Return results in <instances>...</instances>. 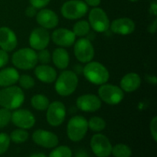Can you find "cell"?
Returning a JSON list of instances; mask_svg holds the SVG:
<instances>
[{
	"label": "cell",
	"instance_id": "cell-1",
	"mask_svg": "<svg viewBox=\"0 0 157 157\" xmlns=\"http://www.w3.org/2000/svg\"><path fill=\"white\" fill-rule=\"evenodd\" d=\"M25 101V94L21 87L9 86L0 90V106L9 110L21 107Z\"/></svg>",
	"mask_w": 157,
	"mask_h": 157
},
{
	"label": "cell",
	"instance_id": "cell-2",
	"mask_svg": "<svg viewBox=\"0 0 157 157\" xmlns=\"http://www.w3.org/2000/svg\"><path fill=\"white\" fill-rule=\"evenodd\" d=\"M84 77L89 82L96 85L106 84L110 78V74L107 67L100 62L90 61L84 67Z\"/></svg>",
	"mask_w": 157,
	"mask_h": 157
},
{
	"label": "cell",
	"instance_id": "cell-3",
	"mask_svg": "<svg viewBox=\"0 0 157 157\" xmlns=\"http://www.w3.org/2000/svg\"><path fill=\"white\" fill-rule=\"evenodd\" d=\"M78 85V78L71 71H64L60 74L55 83V90L60 96L67 97L76 90Z\"/></svg>",
	"mask_w": 157,
	"mask_h": 157
},
{
	"label": "cell",
	"instance_id": "cell-4",
	"mask_svg": "<svg viewBox=\"0 0 157 157\" xmlns=\"http://www.w3.org/2000/svg\"><path fill=\"white\" fill-rule=\"evenodd\" d=\"M12 62L17 68L30 70L34 68L38 62L37 53L34 49L29 48L19 49L12 55Z\"/></svg>",
	"mask_w": 157,
	"mask_h": 157
},
{
	"label": "cell",
	"instance_id": "cell-5",
	"mask_svg": "<svg viewBox=\"0 0 157 157\" xmlns=\"http://www.w3.org/2000/svg\"><path fill=\"white\" fill-rule=\"evenodd\" d=\"M88 130L87 121L80 115L73 117L69 120L67 126V134L73 142H79L85 136Z\"/></svg>",
	"mask_w": 157,
	"mask_h": 157
},
{
	"label": "cell",
	"instance_id": "cell-6",
	"mask_svg": "<svg viewBox=\"0 0 157 157\" xmlns=\"http://www.w3.org/2000/svg\"><path fill=\"white\" fill-rule=\"evenodd\" d=\"M88 11L87 3L81 0H70L63 4L61 9L63 17L69 20H75L84 17Z\"/></svg>",
	"mask_w": 157,
	"mask_h": 157
},
{
	"label": "cell",
	"instance_id": "cell-7",
	"mask_svg": "<svg viewBox=\"0 0 157 157\" xmlns=\"http://www.w3.org/2000/svg\"><path fill=\"white\" fill-rule=\"evenodd\" d=\"M100 99L110 105H117L123 101L124 93L120 87L110 84H104L98 89Z\"/></svg>",
	"mask_w": 157,
	"mask_h": 157
},
{
	"label": "cell",
	"instance_id": "cell-8",
	"mask_svg": "<svg viewBox=\"0 0 157 157\" xmlns=\"http://www.w3.org/2000/svg\"><path fill=\"white\" fill-rule=\"evenodd\" d=\"M90 26L97 32H107L110 27V21L107 13L101 8H94L88 16Z\"/></svg>",
	"mask_w": 157,
	"mask_h": 157
},
{
	"label": "cell",
	"instance_id": "cell-9",
	"mask_svg": "<svg viewBox=\"0 0 157 157\" xmlns=\"http://www.w3.org/2000/svg\"><path fill=\"white\" fill-rule=\"evenodd\" d=\"M74 53L80 62L88 63L94 57V48L89 39L80 38L75 42Z\"/></svg>",
	"mask_w": 157,
	"mask_h": 157
},
{
	"label": "cell",
	"instance_id": "cell-10",
	"mask_svg": "<svg viewBox=\"0 0 157 157\" xmlns=\"http://www.w3.org/2000/svg\"><path fill=\"white\" fill-rule=\"evenodd\" d=\"M66 117L65 106L61 101H54L47 108L46 119L52 127H58L64 121Z\"/></svg>",
	"mask_w": 157,
	"mask_h": 157
},
{
	"label": "cell",
	"instance_id": "cell-11",
	"mask_svg": "<svg viewBox=\"0 0 157 157\" xmlns=\"http://www.w3.org/2000/svg\"><path fill=\"white\" fill-rule=\"evenodd\" d=\"M90 147L96 156L108 157L112 151V145L108 138L104 134L97 133L90 140Z\"/></svg>",
	"mask_w": 157,
	"mask_h": 157
},
{
	"label": "cell",
	"instance_id": "cell-12",
	"mask_svg": "<svg viewBox=\"0 0 157 157\" xmlns=\"http://www.w3.org/2000/svg\"><path fill=\"white\" fill-rule=\"evenodd\" d=\"M50 42V34L47 29L38 27L34 29L29 36V44L34 50H42Z\"/></svg>",
	"mask_w": 157,
	"mask_h": 157
},
{
	"label": "cell",
	"instance_id": "cell-13",
	"mask_svg": "<svg viewBox=\"0 0 157 157\" xmlns=\"http://www.w3.org/2000/svg\"><path fill=\"white\" fill-rule=\"evenodd\" d=\"M11 121L17 127L24 130L31 129L35 124V118L33 113L25 109L15 110L12 113Z\"/></svg>",
	"mask_w": 157,
	"mask_h": 157
},
{
	"label": "cell",
	"instance_id": "cell-14",
	"mask_svg": "<svg viewBox=\"0 0 157 157\" xmlns=\"http://www.w3.org/2000/svg\"><path fill=\"white\" fill-rule=\"evenodd\" d=\"M32 140L37 145L48 149L57 147L59 142L56 134L41 129L36 130L32 133Z\"/></svg>",
	"mask_w": 157,
	"mask_h": 157
},
{
	"label": "cell",
	"instance_id": "cell-15",
	"mask_svg": "<svg viewBox=\"0 0 157 157\" xmlns=\"http://www.w3.org/2000/svg\"><path fill=\"white\" fill-rule=\"evenodd\" d=\"M77 107L84 112L98 111L101 107V100L95 94H87L78 97L76 101Z\"/></svg>",
	"mask_w": 157,
	"mask_h": 157
},
{
	"label": "cell",
	"instance_id": "cell-16",
	"mask_svg": "<svg viewBox=\"0 0 157 157\" xmlns=\"http://www.w3.org/2000/svg\"><path fill=\"white\" fill-rule=\"evenodd\" d=\"M75 39L76 36L74 32L64 28L55 29L52 34V41L60 47H71L75 44Z\"/></svg>",
	"mask_w": 157,
	"mask_h": 157
},
{
	"label": "cell",
	"instance_id": "cell-17",
	"mask_svg": "<svg viewBox=\"0 0 157 157\" xmlns=\"http://www.w3.org/2000/svg\"><path fill=\"white\" fill-rule=\"evenodd\" d=\"M36 21L40 27L52 29L56 27L59 22L58 16L51 9H41L36 15Z\"/></svg>",
	"mask_w": 157,
	"mask_h": 157
},
{
	"label": "cell",
	"instance_id": "cell-18",
	"mask_svg": "<svg viewBox=\"0 0 157 157\" xmlns=\"http://www.w3.org/2000/svg\"><path fill=\"white\" fill-rule=\"evenodd\" d=\"M110 30L117 35H130L135 30V23L131 18L127 17L117 18L110 24Z\"/></svg>",
	"mask_w": 157,
	"mask_h": 157
},
{
	"label": "cell",
	"instance_id": "cell-19",
	"mask_svg": "<svg viewBox=\"0 0 157 157\" xmlns=\"http://www.w3.org/2000/svg\"><path fill=\"white\" fill-rule=\"evenodd\" d=\"M18 44V39L15 32L8 27L0 28V47L9 52L13 51Z\"/></svg>",
	"mask_w": 157,
	"mask_h": 157
},
{
	"label": "cell",
	"instance_id": "cell-20",
	"mask_svg": "<svg viewBox=\"0 0 157 157\" xmlns=\"http://www.w3.org/2000/svg\"><path fill=\"white\" fill-rule=\"evenodd\" d=\"M35 75L40 81L46 84L53 83L57 79V71L48 64H40L35 69Z\"/></svg>",
	"mask_w": 157,
	"mask_h": 157
},
{
	"label": "cell",
	"instance_id": "cell-21",
	"mask_svg": "<svg viewBox=\"0 0 157 157\" xmlns=\"http://www.w3.org/2000/svg\"><path fill=\"white\" fill-rule=\"evenodd\" d=\"M141 84V78L138 74L130 72L122 78L121 81V88L123 91L131 93L140 87Z\"/></svg>",
	"mask_w": 157,
	"mask_h": 157
},
{
	"label": "cell",
	"instance_id": "cell-22",
	"mask_svg": "<svg viewBox=\"0 0 157 157\" xmlns=\"http://www.w3.org/2000/svg\"><path fill=\"white\" fill-rule=\"evenodd\" d=\"M18 71L14 67H7L0 71V87H6L16 84L19 78Z\"/></svg>",
	"mask_w": 157,
	"mask_h": 157
},
{
	"label": "cell",
	"instance_id": "cell-23",
	"mask_svg": "<svg viewBox=\"0 0 157 157\" xmlns=\"http://www.w3.org/2000/svg\"><path fill=\"white\" fill-rule=\"evenodd\" d=\"M52 61L54 64L58 69L67 68L70 61V57L67 51L63 48H58L55 49L52 54Z\"/></svg>",
	"mask_w": 157,
	"mask_h": 157
},
{
	"label": "cell",
	"instance_id": "cell-24",
	"mask_svg": "<svg viewBox=\"0 0 157 157\" xmlns=\"http://www.w3.org/2000/svg\"><path fill=\"white\" fill-rule=\"evenodd\" d=\"M31 104L37 110L43 111L47 110L50 102L48 98L43 94H35L31 99Z\"/></svg>",
	"mask_w": 157,
	"mask_h": 157
},
{
	"label": "cell",
	"instance_id": "cell-25",
	"mask_svg": "<svg viewBox=\"0 0 157 157\" xmlns=\"http://www.w3.org/2000/svg\"><path fill=\"white\" fill-rule=\"evenodd\" d=\"M90 24L85 20H81L78 21L75 24L73 27L74 34L75 36L78 37H84L90 32Z\"/></svg>",
	"mask_w": 157,
	"mask_h": 157
},
{
	"label": "cell",
	"instance_id": "cell-26",
	"mask_svg": "<svg viewBox=\"0 0 157 157\" xmlns=\"http://www.w3.org/2000/svg\"><path fill=\"white\" fill-rule=\"evenodd\" d=\"M111 154L114 157H130L132 150L127 145L124 144H118L112 147Z\"/></svg>",
	"mask_w": 157,
	"mask_h": 157
},
{
	"label": "cell",
	"instance_id": "cell-27",
	"mask_svg": "<svg viewBox=\"0 0 157 157\" xmlns=\"http://www.w3.org/2000/svg\"><path fill=\"white\" fill-rule=\"evenodd\" d=\"M87 124L88 128L94 132L102 131L106 127L105 121L100 117H92L89 121H87Z\"/></svg>",
	"mask_w": 157,
	"mask_h": 157
},
{
	"label": "cell",
	"instance_id": "cell-28",
	"mask_svg": "<svg viewBox=\"0 0 157 157\" xmlns=\"http://www.w3.org/2000/svg\"><path fill=\"white\" fill-rule=\"evenodd\" d=\"M29 133L24 129H16L13 130L10 135V140L15 144H22L29 139Z\"/></svg>",
	"mask_w": 157,
	"mask_h": 157
},
{
	"label": "cell",
	"instance_id": "cell-29",
	"mask_svg": "<svg viewBox=\"0 0 157 157\" xmlns=\"http://www.w3.org/2000/svg\"><path fill=\"white\" fill-rule=\"evenodd\" d=\"M72 151L68 147L60 146L54 149L49 154L48 157H71Z\"/></svg>",
	"mask_w": 157,
	"mask_h": 157
},
{
	"label": "cell",
	"instance_id": "cell-30",
	"mask_svg": "<svg viewBox=\"0 0 157 157\" xmlns=\"http://www.w3.org/2000/svg\"><path fill=\"white\" fill-rule=\"evenodd\" d=\"M18 81L19 83L20 87L26 90L32 88L35 84L34 78L29 75H22L19 76Z\"/></svg>",
	"mask_w": 157,
	"mask_h": 157
},
{
	"label": "cell",
	"instance_id": "cell-31",
	"mask_svg": "<svg viewBox=\"0 0 157 157\" xmlns=\"http://www.w3.org/2000/svg\"><path fill=\"white\" fill-rule=\"evenodd\" d=\"M12 117L10 110L2 107L0 109V129L4 128L9 124Z\"/></svg>",
	"mask_w": 157,
	"mask_h": 157
},
{
	"label": "cell",
	"instance_id": "cell-32",
	"mask_svg": "<svg viewBox=\"0 0 157 157\" xmlns=\"http://www.w3.org/2000/svg\"><path fill=\"white\" fill-rule=\"evenodd\" d=\"M10 145V136L6 133H0V155L6 153Z\"/></svg>",
	"mask_w": 157,
	"mask_h": 157
},
{
	"label": "cell",
	"instance_id": "cell-33",
	"mask_svg": "<svg viewBox=\"0 0 157 157\" xmlns=\"http://www.w3.org/2000/svg\"><path fill=\"white\" fill-rule=\"evenodd\" d=\"M37 58H38V61H39L41 64H48L52 59L51 53L45 48L40 50L39 52L37 53Z\"/></svg>",
	"mask_w": 157,
	"mask_h": 157
},
{
	"label": "cell",
	"instance_id": "cell-34",
	"mask_svg": "<svg viewBox=\"0 0 157 157\" xmlns=\"http://www.w3.org/2000/svg\"><path fill=\"white\" fill-rule=\"evenodd\" d=\"M150 130L151 133L152 137L154 140L155 142L157 141V117H154L151 121L150 124Z\"/></svg>",
	"mask_w": 157,
	"mask_h": 157
},
{
	"label": "cell",
	"instance_id": "cell-35",
	"mask_svg": "<svg viewBox=\"0 0 157 157\" xmlns=\"http://www.w3.org/2000/svg\"><path fill=\"white\" fill-rule=\"evenodd\" d=\"M51 0H30V3L35 9H42L45 7Z\"/></svg>",
	"mask_w": 157,
	"mask_h": 157
},
{
	"label": "cell",
	"instance_id": "cell-36",
	"mask_svg": "<svg viewBox=\"0 0 157 157\" xmlns=\"http://www.w3.org/2000/svg\"><path fill=\"white\" fill-rule=\"evenodd\" d=\"M9 57L8 55L7 52L1 49L0 50V68L4 66H6V64L9 62Z\"/></svg>",
	"mask_w": 157,
	"mask_h": 157
},
{
	"label": "cell",
	"instance_id": "cell-37",
	"mask_svg": "<svg viewBox=\"0 0 157 157\" xmlns=\"http://www.w3.org/2000/svg\"><path fill=\"white\" fill-rule=\"evenodd\" d=\"M36 9H35V8L33 7L32 6L27 7V9H26L25 10L26 16L29 17V18H33V17H35V15H37Z\"/></svg>",
	"mask_w": 157,
	"mask_h": 157
},
{
	"label": "cell",
	"instance_id": "cell-38",
	"mask_svg": "<svg viewBox=\"0 0 157 157\" xmlns=\"http://www.w3.org/2000/svg\"><path fill=\"white\" fill-rule=\"evenodd\" d=\"M156 29H157V19H155L154 21L149 25L148 32L151 34H154L156 33Z\"/></svg>",
	"mask_w": 157,
	"mask_h": 157
},
{
	"label": "cell",
	"instance_id": "cell-39",
	"mask_svg": "<svg viewBox=\"0 0 157 157\" xmlns=\"http://www.w3.org/2000/svg\"><path fill=\"white\" fill-rule=\"evenodd\" d=\"M87 5L90 6H93V7H96V6H99L101 3V0H85Z\"/></svg>",
	"mask_w": 157,
	"mask_h": 157
},
{
	"label": "cell",
	"instance_id": "cell-40",
	"mask_svg": "<svg viewBox=\"0 0 157 157\" xmlns=\"http://www.w3.org/2000/svg\"><path fill=\"white\" fill-rule=\"evenodd\" d=\"M150 11L153 15H157V4L156 2L151 3V5H150Z\"/></svg>",
	"mask_w": 157,
	"mask_h": 157
},
{
	"label": "cell",
	"instance_id": "cell-41",
	"mask_svg": "<svg viewBox=\"0 0 157 157\" xmlns=\"http://www.w3.org/2000/svg\"><path fill=\"white\" fill-rule=\"evenodd\" d=\"M29 157H47L44 153H35V154H32V156H30Z\"/></svg>",
	"mask_w": 157,
	"mask_h": 157
},
{
	"label": "cell",
	"instance_id": "cell-42",
	"mask_svg": "<svg viewBox=\"0 0 157 157\" xmlns=\"http://www.w3.org/2000/svg\"><path fill=\"white\" fill-rule=\"evenodd\" d=\"M76 157H87V155H86L84 153H79L78 154L77 153Z\"/></svg>",
	"mask_w": 157,
	"mask_h": 157
},
{
	"label": "cell",
	"instance_id": "cell-43",
	"mask_svg": "<svg viewBox=\"0 0 157 157\" xmlns=\"http://www.w3.org/2000/svg\"><path fill=\"white\" fill-rule=\"evenodd\" d=\"M130 2H136V1H138V0H130Z\"/></svg>",
	"mask_w": 157,
	"mask_h": 157
}]
</instances>
